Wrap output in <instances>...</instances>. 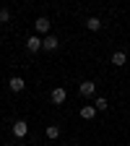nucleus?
Listing matches in <instances>:
<instances>
[{"label": "nucleus", "instance_id": "0eeeda50", "mask_svg": "<svg viewBox=\"0 0 130 146\" xmlns=\"http://www.w3.org/2000/svg\"><path fill=\"white\" fill-rule=\"evenodd\" d=\"M8 89L13 91V94H18V91H24V89H26V81H24L21 76H13V78L8 81Z\"/></svg>", "mask_w": 130, "mask_h": 146}, {"label": "nucleus", "instance_id": "1a4fd4ad", "mask_svg": "<svg viewBox=\"0 0 130 146\" xmlns=\"http://www.w3.org/2000/svg\"><path fill=\"white\" fill-rule=\"evenodd\" d=\"M81 117H83V120H94V117H96V107H94V104H83V107H81Z\"/></svg>", "mask_w": 130, "mask_h": 146}, {"label": "nucleus", "instance_id": "f257e3e1", "mask_svg": "<svg viewBox=\"0 0 130 146\" xmlns=\"http://www.w3.org/2000/svg\"><path fill=\"white\" fill-rule=\"evenodd\" d=\"M49 26H52V21H49V18L47 16H39V18H36V21H34V29H36V34H49Z\"/></svg>", "mask_w": 130, "mask_h": 146}, {"label": "nucleus", "instance_id": "39448f33", "mask_svg": "<svg viewBox=\"0 0 130 146\" xmlns=\"http://www.w3.org/2000/svg\"><path fill=\"white\" fill-rule=\"evenodd\" d=\"M78 94H81V97H94V94H96V84H94V81H83V84L78 86Z\"/></svg>", "mask_w": 130, "mask_h": 146}, {"label": "nucleus", "instance_id": "f03ea898", "mask_svg": "<svg viewBox=\"0 0 130 146\" xmlns=\"http://www.w3.org/2000/svg\"><path fill=\"white\" fill-rule=\"evenodd\" d=\"M60 47V39L55 34H47V36H42V50H47V52H55Z\"/></svg>", "mask_w": 130, "mask_h": 146}, {"label": "nucleus", "instance_id": "7ed1b4c3", "mask_svg": "<svg viewBox=\"0 0 130 146\" xmlns=\"http://www.w3.org/2000/svg\"><path fill=\"white\" fill-rule=\"evenodd\" d=\"M49 99H52V104H65V102H68V91H65L63 86H57V89H52Z\"/></svg>", "mask_w": 130, "mask_h": 146}, {"label": "nucleus", "instance_id": "ddd939ff", "mask_svg": "<svg viewBox=\"0 0 130 146\" xmlns=\"http://www.w3.org/2000/svg\"><path fill=\"white\" fill-rule=\"evenodd\" d=\"M11 21V11L8 8H0V24H8Z\"/></svg>", "mask_w": 130, "mask_h": 146}, {"label": "nucleus", "instance_id": "423d86ee", "mask_svg": "<svg viewBox=\"0 0 130 146\" xmlns=\"http://www.w3.org/2000/svg\"><path fill=\"white\" fill-rule=\"evenodd\" d=\"M26 133H29L26 120H16V123H13V136H16V138H26Z\"/></svg>", "mask_w": 130, "mask_h": 146}, {"label": "nucleus", "instance_id": "6e6552de", "mask_svg": "<svg viewBox=\"0 0 130 146\" xmlns=\"http://www.w3.org/2000/svg\"><path fill=\"white\" fill-rule=\"evenodd\" d=\"M109 63H112L115 68H122V65L127 63V55H125L122 50H117V52H112V58H109Z\"/></svg>", "mask_w": 130, "mask_h": 146}, {"label": "nucleus", "instance_id": "20e7f679", "mask_svg": "<svg viewBox=\"0 0 130 146\" xmlns=\"http://www.w3.org/2000/svg\"><path fill=\"white\" fill-rule=\"evenodd\" d=\"M26 50H29V52H39V50H42V36H39V34L26 36Z\"/></svg>", "mask_w": 130, "mask_h": 146}, {"label": "nucleus", "instance_id": "9b49d317", "mask_svg": "<svg viewBox=\"0 0 130 146\" xmlns=\"http://www.w3.org/2000/svg\"><path fill=\"white\" fill-rule=\"evenodd\" d=\"M94 107H96V112H107V110H109V99L107 97H96L94 99Z\"/></svg>", "mask_w": 130, "mask_h": 146}, {"label": "nucleus", "instance_id": "f8f14e48", "mask_svg": "<svg viewBox=\"0 0 130 146\" xmlns=\"http://www.w3.org/2000/svg\"><path fill=\"white\" fill-rule=\"evenodd\" d=\"M47 138L49 141H57L60 138V128L57 125H47Z\"/></svg>", "mask_w": 130, "mask_h": 146}, {"label": "nucleus", "instance_id": "9d476101", "mask_svg": "<svg viewBox=\"0 0 130 146\" xmlns=\"http://www.w3.org/2000/svg\"><path fill=\"white\" fill-rule=\"evenodd\" d=\"M86 29H88V31H99V29H102V18L88 16V18H86Z\"/></svg>", "mask_w": 130, "mask_h": 146}]
</instances>
